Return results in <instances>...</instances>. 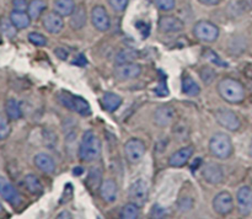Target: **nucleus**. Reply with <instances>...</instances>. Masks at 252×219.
<instances>
[{
	"mask_svg": "<svg viewBox=\"0 0 252 219\" xmlns=\"http://www.w3.org/2000/svg\"><path fill=\"white\" fill-rule=\"evenodd\" d=\"M10 20H11L12 24L15 25L17 30L26 29L31 24V17L26 11H16V10H14L10 14Z\"/></svg>",
	"mask_w": 252,
	"mask_h": 219,
	"instance_id": "nucleus-25",
	"label": "nucleus"
},
{
	"mask_svg": "<svg viewBox=\"0 0 252 219\" xmlns=\"http://www.w3.org/2000/svg\"><path fill=\"white\" fill-rule=\"evenodd\" d=\"M0 196L12 206H17V204L21 203V197H20L17 189L15 188L14 185L9 180L2 176H0Z\"/></svg>",
	"mask_w": 252,
	"mask_h": 219,
	"instance_id": "nucleus-14",
	"label": "nucleus"
},
{
	"mask_svg": "<svg viewBox=\"0 0 252 219\" xmlns=\"http://www.w3.org/2000/svg\"><path fill=\"white\" fill-rule=\"evenodd\" d=\"M0 42H1V38H0Z\"/></svg>",
	"mask_w": 252,
	"mask_h": 219,
	"instance_id": "nucleus-50",
	"label": "nucleus"
},
{
	"mask_svg": "<svg viewBox=\"0 0 252 219\" xmlns=\"http://www.w3.org/2000/svg\"><path fill=\"white\" fill-rule=\"evenodd\" d=\"M202 175H203V179L211 185H218L224 181V170L218 162L209 161L204 164Z\"/></svg>",
	"mask_w": 252,
	"mask_h": 219,
	"instance_id": "nucleus-12",
	"label": "nucleus"
},
{
	"mask_svg": "<svg viewBox=\"0 0 252 219\" xmlns=\"http://www.w3.org/2000/svg\"><path fill=\"white\" fill-rule=\"evenodd\" d=\"M199 75H201V79L204 81V83L211 84L212 81L214 80V78H216V71H214L212 68L204 66V68H202V70L199 71Z\"/></svg>",
	"mask_w": 252,
	"mask_h": 219,
	"instance_id": "nucleus-34",
	"label": "nucleus"
},
{
	"mask_svg": "<svg viewBox=\"0 0 252 219\" xmlns=\"http://www.w3.org/2000/svg\"><path fill=\"white\" fill-rule=\"evenodd\" d=\"M12 6L16 11H27L29 2L27 0H12Z\"/></svg>",
	"mask_w": 252,
	"mask_h": 219,
	"instance_id": "nucleus-42",
	"label": "nucleus"
},
{
	"mask_svg": "<svg viewBox=\"0 0 252 219\" xmlns=\"http://www.w3.org/2000/svg\"><path fill=\"white\" fill-rule=\"evenodd\" d=\"M101 140L94 130H86L79 145V156L83 161H95L101 155Z\"/></svg>",
	"mask_w": 252,
	"mask_h": 219,
	"instance_id": "nucleus-2",
	"label": "nucleus"
},
{
	"mask_svg": "<svg viewBox=\"0 0 252 219\" xmlns=\"http://www.w3.org/2000/svg\"><path fill=\"white\" fill-rule=\"evenodd\" d=\"M209 150L217 159L225 160L233 154V142L225 133H216L209 140Z\"/></svg>",
	"mask_w": 252,
	"mask_h": 219,
	"instance_id": "nucleus-3",
	"label": "nucleus"
},
{
	"mask_svg": "<svg viewBox=\"0 0 252 219\" xmlns=\"http://www.w3.org/2000/svg\"><path fill=\"white\" fill-rule=\"evenodd\" d=\"M140 207L138 204L129 202L125 204L120 211V218L122 219H137L140 214Z\"/></svg>",
	"mask_w": 252,
	"mask_h": 219,
	"instance_id": "nucleus-31",
	"label": "nucleus"
},
{
	"mask_svg": "<svg viewBox=\"0 0 252 219\" xmlns=\"http://www.w3.org/2000/svg\"><path fill=\"white\" fill-rule=\"evenodd\" d=\"M145 150H147V148H145L144 142L142 139H139V138H130L125 144L126 159L130 164H138L144 157Z\"/></svg>",
	"mask_w": 252,
	"mask_h": 219,
	"instance_id": "nucleus-6",
	"label": "nucleus"
},
{
	"mask_svg": "<svg viewBox=\"0 0 252 219\" xmlns=\"http://www.w3.org/2000/svg\"><path fill=\"white\" fill-rule=\"evenodd\" d=\"M193 207V199L189 198V197H186V198H182L179 201V208L181 211H189Z\"/></svg>",
	"mask_w": 252,
	"mask_h": 219,
	"instance_id": "nucleus-41",
	"label": "nucleus"
},
{
	"mask_svg": "<svg viewBox=\"0 0 252 219\" xmlns=\"http://www.w3.org/2000/svg\"><path fill=\"white\" fill-rule=\"evenodd\" d=\"M102 181V170H101L100 167H93V169H90L85 181L86 187H88L91 192H96L97 189H100Z\"/></svg>",
	"mask_w": 252,
	"mask_h": 219,
	"instance_id": "nucleus-22",
	"label": "nucleus"
},
{
	"mask_svg": "<svg viewBox=\"0 0 252 219\" xmlns=\"http://www.w3.org/2000/svg\"><path fill=\"white\" fill-rule=\"evenodd\" d=\"M128 197L129 201L133 203L138 204L139 207H143L148 201L149 197V185L145 180L139 179L133 182L128 191Z\"/></svg>",
	"mask_w": 252,
	"mask_h": 219,
	"instance_id": "nucleus-8",
	"label": "nucleus"
},
{
	"mask_svg": "<svg viewBox=\"0 0 252 219\" xmlns=\"http://www.w3.org/2000/svg\"><path fill=\"white\" fill-rule=\"evenodd\" d=\"M54 53L57 54V57H59L61 59H63V61H65L66 57L69 56V52L66 51L65 48H63V47H59V48H57L56 51H54Z\"/></svg>",
	"mask_w": 252,
	"mask_h": 219,
	"instance_id": "nucleus-44",
	"label": "nucleus"
},
{
	"mask_svg": "<svg viewBox=\"0 0 252 219\" xmlns=\"http://www.w3.org/2000/svg\"><path fill=\"white\" fill-rule=\"evenodd\" d=\"M101 105L107 112H115L122 105V97L115 93H105L101 97Z\"/></svg>",
	"mask_w": 252,
	"mask_h": 219,
	"instance_id": "nucleus-21",
	"label": "nucleus"
},
{
	"mask_svg": "<svg viewBox=\"0 0 252 219\" xmlns=\"http://www.w3.org/2000/svg\"><path fill=\"white\" fill-rule=\"evenodd\" d=\"M236 199H238V208L239 213L243 217L250 216L252 212V188L249 186H243L239 188L238 194H236Z\"/></svg>",
	"mask_w": 252,
	"mask_h": 219,
	"instance_id": "nucleus-13",
	"label": "nucleus"
},
{
	"mask_svg": "<svg viewBox=\"0 0 252 219\" xmlns=\"http://www.w3.org/2000/svg\"><path fill=\"white\" fill-rule=\"evenodd\" d=\"M201 4L208 5V6H214V5H218L220 2V0H198Z\"/></svg>",
	"mask_w": 252,
	"mask_h": 219,
	"instance_id": "nucleus-45",
	"label": "nucleus"
},
{
	"mask_svg": "<svg viewBox=\"0 0 252 219\" xmlns=\"http://www.w3.org/2000/svg\"><path fill=\"white\" fill-rule=\"evenodd\" d=\"M34 165L38 170H41L44 174H52L56 171V161L51 155L46 154V153H38L34 156Z\"/></svg>",
	"mask_w": 252,
	"mask_h": 219,
	"instance_id": "nucleus-20",
	"label": "nucleus"
},
{
	"mask_svg": "<svg viewBox=\"0 0 252 219\" xmlns=\"http://www.w3.org/2000/svg\"><path fill=\"white\" fill-rule=\"evenodd\" d=\"M0 31L7 38H14L17 33V29L15 27V25L12 24V21L6 17H2L0 20Z\"/></svg>",
	"mask_w": 252,
	"mask_h": 219,
	"instance_id": "nucleus-32",
	"label": "nucleus"
},
{
	"mask_svg": "<svg viewBox=\"0 0 252 219\" xmlns=\"http://www.w3.org/2000/svg\"><path fill=\"white\" fill-rule=\"evenodd\" d=\"M5 111H6V116L12 121H16L19 118H21L22 111L20 107V103L17 102L15 98H10L6 101V105H5Z\"/></svg>",
	"mask_w": 252,
	"mask_h": 219,
	"instance_id": "nucleus-30",
	"label": "nucleus"
},
{
	"mask_svg": "<svg viewBox=\"0 0 252 219\" xmlns=\"http://www.w3.org/2000/svg\"><path fill=\"white\" fill-rule=\"evenodd\" d=\"M71 64H74V65H78V66H85L86 64H88V61H86V58L84 57V54H79V56L76 57L73 62H71Z\"/></svg>",
	"mask_w": 252,
	"mask_h": 219,
	"instance_id": "nucleus-43",
	"label": "nucleus"
},
{
	"mask_svg": "<svg viewBox=\"0 0 252 219\" xmlns=\"http://www.w3.org/2000/svg\"><path fill=\"white\" fill-rule=\"evenodd\" d=\"M185 27L184 21L181 19L172 15H165L159 19V30L164 33H175L182 31Z\"/></svg>",
	"mask_w": 252,
	"mask_h": 219,
	"instance_id": "nucleus-16",
	"label": "nucleus"
},
{
	"mask_svg": "<svg viewBox=\"0 0 252 219\" xmlns=\"http://www.w3.org/2000/svg\"><path fill=\"white\" fill-rule=\"evenodd\" d=\"M108 4L115 11L122 12L125 11L128 5V0H108Z\"/></svg>",
	"mask_w": 252,
	"mask_h": 219,
	"instance_id": "nucleus-38",
	"label": "nucleus"
},
{
	"mask_svg": "<svg viewBox=\"0 0 252 219\" xmlns=\"http://www.w3.org/2000/svg\"><path fill=\"white\" fill-rule=\"evenodd\" d=\"M138 57H139V52H138L137 49L127 47V48L121 49V51L116 54L115 62L116 64L132 63V62H134Z\"/></svg>",
	"mask_w": 252,
	"mask_h": 219,
	"instance_id": "nucleus-26",
	"label": "nucleus"
},
{
	"mask_svg": "<svg viewBox=\"0 0 252 219\" xmlns=\"http://www.w3.org/2000/svg\"><path fill=\"white\" fill-rule=\"evenodd\" d=\"M91 22L94 27L100 32H106L111 27V19L107 11L101 5H96L91 10Z\"/></svg>",
	"mask_w": 252,
	"mask_h": 219,
	"instance_id": "nucleus-11",
	"label": "nucleus"
},
{
	"mask_svg": "<svg viewBox=\"0 0 252 219\" xmlns=\"http://www.w3.org/2000/svg\"><path fill=\"white\" fill-rule=\"evenodd\" d=\"M46 9L47 4L44 0H31L27 7V14L30 15L31 20H37Z\"/></svg>",
	"mask_w": 252,
	"mask_h": 219,
	"instance_id": "nucleus-29",
	"label": "nucleus"
},
{
	"mask_svg": "<svg viewBox=\"0 0 252 219\" xmlns=\"http://www.w3.org/2000/svg\"><path fill=\"white\" fill-rule=\"evenodd\" d=\"M213 209L219 216H228L234 209L233 196L228 191H221L213 198Z\"/></svg>",
	"mask_w": 252,
	"mask_h": 219,
	"instance_id": "nucleus-10",
	"label": "nucleus"
},
{
	"mask_svg": "<svg viewBox=\"0 0 252 219\" xmlns=\"http://www.w3.org/2000/svg\"><path fill=\"white\" fill-rule=\"evenodd\" d=\"M29 41L37 47H42L47 44L46 37L42 33H38V32H31V33H29Z\"/></svg>",
	"mask_w": 252,
	"mask_h": 219,
	"instance_id": "nucleus-33",
	"label": "nucleus"
},
{
	"mask_svg": "<svg viewBox=\"0 0 252 219\" xmlns=\"http://www.w3.org/2000/svg\"><path fill=\"white\" fill-rule=\"evenodd\" d=\"M58 100L64 107L69 108V110L74 111V112L79 113L80 116H89L91 113L90 105L85 98L80 97V96L71 95V94L66 93V91H62L58 95Z\"/></svg>",
	"mask_w": 252,
	"mask_h": 219,
	"instance_id": "nucleus-4",
	"label": "nucleus"
},
{
	"mask_svg": "<svg viewBox=\"0 0 252 219\" xmlns=\"http://www.w3.org/2000/svg\"><path fill=\"white\" fill-rule=\"evenodd\" d=\"M140 74H142V66L134 62L116 64L115 69H113V75L120 81L133 80V79H137Z\"/></svg>",
	"mask_w": 252,
	"mask_h": 219,
	"instance_id": "nucleus-9",
	"label": "nucleus"
},
{
	"mask_svg": "<svg viewBox=\"0 0 252 219\" xmlns=\"http://www.w3.org/2000/svg\"><path fill=\"white\" fill-rule=\"evenodd\" d=\"M193 34L199 41L212 43V42H216L218 39L219 29L213 22L201 20V21L196 22V25L193 26Z\"/></svg>",
	"mask_w": 252,
	"mask_h": 219,
	"instance_id": "nucleus-5",
	"label": "nucleus"
},
{
	"mask_svg": "<svg viewBox=\"0 0 252 219\" xmlns=\"http://www.w3.org/2000/svg\"><path fill=\"white\" fill-rule=\"evenodd\" d=\"M182 93L186 94L189 96H197L201 93V88H199L198 84L193 80L189 75H185L182 78Z\"/></svg>",
	"mask_w": 252,
	"mask_h": 219,
	"instance_id": "nucleus-28",
	"label": "nucleus"
},
{
	"mask_svg": "<svg viewBox=\"0 0 252 219\" xmlns=\"http://www.w3.org/2000/svg\"><path fill=\"white\" fill-rule=\"evenodd\" d=\"M206 57H207V59H209V61H211L212 63L216 64V65L223 66V68H224V66L228 65V64H226L225 62H223L220 58H219L218 54H216L213 51H211V49H208V51H207Z\"/></svg>",
	"mask_w": 252,
	"mask_h": 219,
	"instance_id": "nucleus-40",
	"label": "nucleus"
},
{
	"mask_svg": "<svg viewBox=\"0 0 252 219\" xmlns=\"http://www.w3.org/2000/svg\"><path fill=\"white\" fill-rule=\"evenodd\" d=\"M10 132H11V128H10L9 122L5 118L0 117V140L6 139L10 135Z\"/></svg>",
	"mask_w": 252,
	"mask_h": 219,
	"instance_id": "nucleus-36",
	"label": "nucleus"
},
{
	"mask_svg": "<svg viewBox=\"0 0 252 219\" xmlns=\"http://www.w3.org/2000/svg\"><path fill=\"white\" fill-rule=\"evenodd\" d=\"M176 117V112L174 108L169 105H162L157 108L154 113V122L159 127H166L174 122Z\"/></svg>",
	"mask_w": 252,
	"mask_h": 219,
	"instance_id": "nucleus-17",
	"label": "nucleus"
},
{
	"mask_svg": "<svg viewBox=\"0 0 252 219\" xmlns=\"http://www.w3.org/2000/svg\"><path fill=\"white\" fill-rule=\"evenodd\" d=\"M193 147L189 145V147H184L181 149H179L177 152H175L174 154L170 156L169 159V165L172 167H182L189 162V160L191 159L192 155H193Z\"/></svg>",
	"mask_w": 252,
	"mask_h": 219,
	"instance_id": "nucleus-18",
	"label": "nucleus"
},
{
	"mask_svg": "<svg viewBox=\"0 0 252 219\" xmlns=\"http://www.w3.org/2000/svg\"><path fill=\"white\" fill-rule=\"evenodd\" d=\"M250 155H251V157H252V142H251V145H250Z\"/></svg>",
	"mask_w": 252,
	"mask_h": 219,
	"instance_id": "nucleus-49",
	"label": "nucleus"
},
{
	"mask_svg": "<svg viewBox=\"0 0 252 219\" xmlns=\"http://www.w3.org/2000/svg\"><path fill=\"white\" fill-rule=\"evenodd\" d=\"M135 27H137L138 31L140 32V34H142V38H147L148 36H149L150 33V27H149V24H147L145 21H137L135 22Z\"/></svg>",
	"mask_w": 252,
	"mask_h": 219,
	"instance_id": "nucleus-39",
	"label": "nucleus"
},
{
	"mask_svg": "<svg viewBox=\"0 0 252 219\" xmlns=\"http://www.w3.org/2000/svg\"><path fill=\"white\" fill-rule=\"evenodd\" d=\"M73 172H74V175H76V176H78V174H81V172H83V169H81V167H75Z\"/></svg>",
	"mask_w": 252,
	"mask_h": 219,
	"instance_id": "nucleus-47",
	"label": "nucleus"
},
{
	"mask_svg": "<svg viewBox=\"0 0 252 219\" xmlns=\"http://www.w3.org/2000/svg\"><path fill=\"white\" fill-rule=\"evenodd\" d=\"M2 212H4V208H2L1 203H0V214H2Z\"/></svg>",
	"mask_w": 252,
	"mask_h": 219,
	"instance_id": "nucleus-48",
	"label": "nucleus"
},
{
	"mask_svg": "<svg viewBox=\"0 0 252 219\" xmlns=\"http://www.w3.org/2000/svg\"><path fill=\"white\" fill-rule=\"evenodd\" d=\"M214 116H216L217 122L225 129L230 130V132H236L240 129L241 121L234 111L229 110V108H218L214 112Z\"/></svg>",
	"mask_w": 252,
	"mask_h": 219,
	"instance_id": "nucleus-7",
	"label": "nucleus"
},
{
	"mask_svg": "<svg viewBox=\"0 0 252 219\" xmlns=\"http://www.w3.org/2000/svg\"><path fill=\"white\" fill-rule=\"evenodd\" d=\"M70 26L73 27V30H81L86 24V10L83 5H79L75 7V10L73 11V14L70 15Z\"/></svg>",
	"mask_w": 252,
	"mask_h": 219,
	"instance_id": "nucleus-23",
	"label": "nucleus"
},
{
	"mask_svg": "<svg viewBox=\"0 0 252 219\" xmlns=\"http://www.w3.org/2000/svg\"><path fill=\"white\" fill-rule=\"evenodd\" d=\"M57 218H58V219H63V218L71 219V218H73V216H71V214H70V212L63 211V212H61V213H59L58 216H57Z\"/></svg>",
	"mask_w": 252,
	"mask_h": 219,
	"instance_id": "nucleus-46",
	"label": "nucleus"
},
{
	"mask_svg": "<svg viewBox=\"0 0 252 219\" xmlns=\"http://www.w3.org/2000/svg\"><path fill=\"white\" fill-rule=\"evenodd\" d=\"M53 7L54 11L58 12L61 16H70L76 5L74 0H54Z\"/></svg>",
	"mask_w": 252,
	"mask_h": 219,
	"instance_id": "nucleus-24",
	"label": "nucleus"
},
{
	"mask_svg": "<svg viewBox=\"0 0 252 219\" xmlns=\"http://www.w3.org/2000/svg\"><path fill=\"white\" fill-rule=\"evenodd\" d=\"M25 186H26L27 191L31 192L32 194H41L43 192V186H42L41 181L38 177L33 174H29L25 176L24 179Z\"/></svg>",
	"mask_w": 252,
	"mask_h": 219,
	"instance_id": "nucleus-27",
	"label": "nucleus"
},
{
	"mask_svg": "<svg viewBox=\"0 0 252 219\" xmlns=\"http://www.w3.org/2000/svg\"><path fill=\"white\" fill-rule=\"evenodd\" d=\"M218 93L229 103H240L245 100V88L234 78H223L218 83Z\"/></svg>",
	"mask_w": 252,
	"mask_h": 219,
	"instance_id": "nucleus-1",
	"label": "nucleus"
},
{
	"mask_svg": "<svg viewBox=\"0 0 252 219\" xmlns=\"http://www.w3.org/2000/svg\"><path fill=\"white\" fill-rule=\"evenodd\" d=\"M42 25H43L44 30H46L47 32L57 34L59 33L64 27L63 16H61V15L56 11L47 12L43 16V20H42Z\"/></svg>",
	"mask_w": 252,
	"mask_h": 219,
	"instance_id": "nucleus-15",
	"label": "nucleus"
},
{
	"mask_svg": "<svg viewBox=\"0 0 252 219\" xmlns=\"http://www.w3.org/2000/svg\"><path fill=\"white\" fill-rule=\"evenodd\" d=\"M167 214H169V212H167L164 207H161L158 203L154 204V206L152 207V209H150V217H152V218H165V217H167Z\"/></svg>",
	"mask_w": 252,
	"mask_h": 219,
	"instance_id": "nucleus-35",
	"label": "nucleus"
},
{
	"mask_svg": "<svg viewBox=\"0 0 252 219\" xmlns=\"http://www.w3.org/2000/svg\"><path fill=\"white\" fill-rule=\"evenodd\" d=\"M98 191H100L101 198H102L105 202H107V203H111V202H113L116 198H117L118 187L113 179L103 180Z\"/></svg>",
	"mask_w": 252,
	"mask_h": 219,
	"instance_id": "nucleus-19",
	"label": "nucleus"
},
{
	"mask_svg": "<svg viewBox=\"0 0 252 219\" xmlns=\"http://www.w3.org/2000/svg\"><path fill=\"white\" fill-rule=\"evenodd\" d=\"M155 5L162 11H171L175 7V0H154Z\"/></svg>",
	"mask_w": 252,
	"mask_h": 219,
	"instance_id": "nucleus-37",
	"label": "nucleus"
}]
</instances>
